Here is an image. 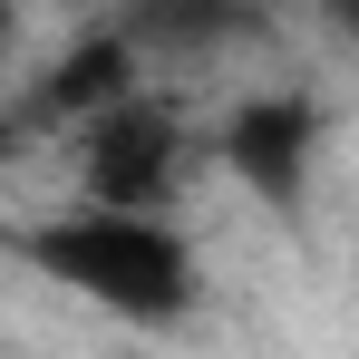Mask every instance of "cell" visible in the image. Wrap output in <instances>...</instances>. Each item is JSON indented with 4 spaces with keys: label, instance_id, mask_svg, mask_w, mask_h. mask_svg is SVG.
I'll list each match as a JSON object with an SVG mask.
<instances>
[{
    "label": "cell",
    "instance_id": "8",
    "mask_svg": "<svg viewBox=\"0 0 359 359\" xmlns=\"http://www.w3.org/2000/svg\"><path fill=\"white\" fill-rule=\"evenodd\" d=\"M10 29H20V10H10V0H0V68H10Z\"/></svg>",
    "mask_w": 359,
    "mask_h": 359
},
{
    "label": "cell",
    "instance_id": "7",
    "mask_svg": "<svg viewBox=\"0 0 359 359\" xmlns=\"http://www.w3.org/2000/svg\"><path fill=\"white\" fill-rule=\"evenodd\" d=\"M320 20H330L340 39H359V0H320Z\"/></svg>",
    "mask_w": 359,
    "mask_h": 359
},
{
    "label": "cell",
    "instance_id": "1",
    "mask_svg": "<svg viewBox=\"0 0 359 359\" xmlns=\"http://www.w3.org/2000/svg\"><path fill=\"white\" fill-rule=\"evenodd\" d=\"M20 262L49 272L59 292L117 311L136 330H165L194 311V243L165 224V214H117V204H78L59 224L20 233Z\"/></svg>",
    "mask_w": 359,
    "mask_h": 359
},
{
    "label": "cell",
    "instance_id": "6",
    "mask_svg": "<svg viewBox=\"0 0 359 359\" xmlns=\"http://www.w3.org/2000/svg\"><path fill=\"white\" fill-rule=\"evenodd\" d=\"M20 156H29V126H20L10 107H0V165H20Z\"/></svg>",
    "mask_w": 359,
    "mask_h": 359
},
{
    "label": "cell",
    "instance_id": "2",
    "mask_svg": "<svg viewBox=\"0 0 359 359\" xmlns=\"http://www.w3.org/2000/svg\"><path fill=\"white\" fill-rule=\"evenodd\" d=\"M184 117L165 97H117V107H97V117L78 126V184H88V204H117V214H165L175 204V175H184Z\"/></svg>",
    "mask_w": 359,
    "mask_h": 359
},
{
    "label": "cell",
    "instance_id": "5",
    "mask_svg": "<svg viewBox=\"0 0 359 359\" xmlns=\"http://www.w3.org/2000/svg\"><path fill=\"white\" fill-rule=\"evenodd\" d=\"M136 88H146V59L126 49L117 29H88V39H68L59 59L39 68V97H29V107H39L49 126H88L97 107H117V97H136Z\"/></svg>",
    "mask_w": 359,
    "mask_h": 359
},
{
    "label": "cell",
    "instance_id": "4",
    "mask_svg": "<svg viewBox=\"0 0 359 359\" xmlns=\"http://www.w3.org/2000/svg\"><path fill=\"white\" fill-rule=\"evenodd\" d=\"M117 39L136 59H224L262 39V0H126Z\"/></svg>",
    "mask_w": 359,
    "mask_h": 359
},
{
    "label": "cell",
    "instance_id": "3",
    "mask_svg": "<svg viewBox=\"0 0 359 359\" xmlns=\"http://www.w3.org/2000/svg\"><path fill=\"white\" fill-rule=\"evenodd\" d=\"M320 97H301V88H262V97H243L233 117H224V136H214V156L233 165L272 214H292L301 184H311V156H320Z\"/></svg>",
    "mask_w": 359,
    "mask_h": 359
}]
</instances>
